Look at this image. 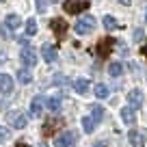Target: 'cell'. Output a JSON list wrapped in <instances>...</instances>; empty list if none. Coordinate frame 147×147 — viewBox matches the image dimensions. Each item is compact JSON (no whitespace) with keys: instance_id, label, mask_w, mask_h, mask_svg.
<instances>
[{"instance_id":"cell-1","label":"cell","mask_w":147,"mask_h":147,"mask_svg":"<svg viewBox=\"0 0 147 147\" xmlns=\"http://www.w3.org/2000/svg\"><path fill=\"white\" fill-rule=\"evenodd\" d=\"M93 28H95V18L93 15H84V18H80L76 22L74 30L78 32V35H89V32H93Z\"/></svg>"},{"instance_id":"cell-2","label":"cell","mask_w":147,"mask_h":147,"mask_svg":"<svg viewBox=\"0 0 147 147\" xmlns=\"http://www.w3.org/2000/svg\"><path fill=\"white\" fill-rule=\"evenodd\" d=\"M63 9L67 11L69 15H78V13H82L84 9H89V2L87 0H65Z\"/></svg>"},{"instance_id":"cell-3","label":"cell","mask_w":147,"mask_h":147,"mask_svg":"<svg viewBox=\"0 0 147 147\" xmlns=\"http://www.w3.org/2000/svg\"><path fill=\"white\" fill-rule=\"evenodd\" d=\"M76 141H78V136H76V132H71V130H67V132L59 134V136L54 138V147H74V145H76Z\"/></svg>"},{"instance_id":"cell-4","label":"cell","mask_w":147,"mask_h":147,"mask_svg":"<svg viewBox=\"0 0 147 147\" xmlns=\"http://www.w3.org/2000/svg\"><path fill=\"white\" fill-rule=\"evenodd\" d=\"M20 59H22V63L26 65V67H35V65H37V52L32 50V48L24 46L22 52H20Z\"/></svg>"},{"instance_id":"cell-5","label":"cell","mask_w":147,"mask_h":147,"mask_svg":"<svg viewBox=\"0 0 147 147\" xmlns=\"http://www.w3.org/2000/svg\"><path fill=\"white\" fill-rule=\"evenodd\" d=\"M9 123L13 125L15 130H24V128H26V123H28V119H26L24 113L15 110V113H9Z\"/></svg>"},{"instance_id":"cell-6","label":"cell","mask_w":147,"mask_h":147,"mask_svg":"<svg viewBox=\"0 0 147 147\" xmlns=\"http://www.w3.org/2000/svg\"><path fill=\"white\" fill-rule=\"evenodd\" d=\"M50 28L54 30V35L59 39H63V35L67 32V22L63 18H54V20H50Z\"/></svg>"},{"instance_id":"cell-7","label":"cell","mask_w":147,"mask_h":147,"mask_svg":"<svg viewBox=\"0 0 147 147\" xmlns=\"http://www.w3.org/2000/svg\"><path fill=\"white\" fill-rule=\"evenodd\" d=\"M115 39H110V37H106V39H102L100 43H97V54L102 56V59H106V56L113 52V46H115Z\"/></svg>"},{"instance_id":"cell-8","label":"cell","mask_w":147,"mask_h":147,"mask_svg":"<svg viewBox=\"0 0 147 147\" xmlns=\"http://www.w3.org/2000/svg\"><path fill=\"white\" fill-rule=\"evenodd\" d=\"M43 104H46V100H43L41 95L32 97V102H30V115H32V117H41V113H43Z\"/></svg>"},{"instance_id":"cell-9","label":"cell","mask_w":147,"mask_h":147,"mask_svg":"<svg viewBox=\"0 0 147 147\" xmlns=\"http://www.w3.org/2000/svg\"><path fill=\"white\" fill-rule=\"evenodd\" d=\"M11 91H13V78L9 74H0V93L9 95Z\"/></svg>"},{"instance_id":"cell-10","label":"cell","mask_w":147,"mask_h":147,"mask_svg":"<svg viewBox=\"0 0 147 147\" xmlns=\"http://www.w3.org/2000/svg\"><path fill=\"white\" fill-rule=\"evenodd\" d=\"M41 54H43V61H46V63H54L56 61V48L54 46H50V43H43L41 46Z\"/></svg>"},{"instance_id":"cell-11","label":"cell","mask_w":147,"mask_h":147,"mask_svg":"<svg viewBox=\"0 0 147 147\" xmlns=\"http://www.w3.org/2000/svg\"><path fill=\"white\" fill-rule=\"evenodd\" d=\"M128 102L132 108H138V106H143V91L141 89H132V91L128 93Z\"/></svg>"},{"instance_id":"cell-12","label":"cell","mask_w":147,"mask_h":147,"mask_svg":"<svg viewBox=\"0 0 147 147\" xmlns=\"http://www.w3.org/2000/svg\"><path fill=\"white\" fill-rule=\"evenodd\" d=\"M63 123H65L63 119H52V121H46V123H43V134H46V136L54 134L59 128H63Z\"/></svg>"},{"instance_id":"cell-13","label":"cell","mask_w":147,"mask_h":147,"mask_svg":"<svg viewBox=\"0 0 147 147\" xmlns=\"http://www.w3.org/2000/svg\"><path fill=\"white\" fill-rule=\"evenodd\" d=\"M121 119H123V123L132 125L134 121H136V113H134L132 106H125V108H121Z\"/></svg>"},{"instance_id":"cell-14","label":"cell","mask_w":147,"mask_h":147,"mask_svg":"<svg viewBox=\"0 0 147 147\" xmlns=\"http://www.w3.org/2000/svg\"><path fill=\"white\" fill-rule=\"evenodd\" d=\"M5 26L11 28V30H18V28L22 26V18L15 15V13H9V15H7V20H5Z\"/></svg>"},{"instance_id":"cell-15","label":"cell","mask_w":147,"mask_h":147,"mask_svg":"<svg viewBox=\"0 0 147 147\" xmlns=\"http://www.w3.org/2000/svg\"><path fill=\"white\" fill-rule=\"evenodd\" d=\"M74 91L78 93V95H87V91H89V80H87V78H78L76 82H74Z\"/></svg>"},{"instance_id":"cell-16","label":"cell","mask_w":147,"mask_h":147,"mask_svg":"<svg viewBox=\"0 0 147 147\" xmlns=\"http://www.w3.org/2000/svg\"><path fill=\"white\" fill-rule=\"evenodd\" d=\"M46 106L50 113H59L63 108V102H61V97H50V100H46Z\"/></svg>"},{"instance_id":"cell-17","label":"cell","mask_w":147,"mask_h":147,"mask_svg":"<svg viewBox=\"0 0 147 147\" xmlns=\"http://www.w3.org/2000/svg\"><path fill=\"white\" fill-rule=\"evenodd\" d=\"M15 78H18V80H20L22 84H28V82L32 80V74L28 71L26 67H22V69H18V74H15Z\"/></svg>"},{"instance_id":"cell-18","label":"cell","mask_w":147,"mask_h":147,"mask_svg":"<svg viewBox=\"0 0 147 147\" xmlns=\"http://www.w3.org/2000/svg\"><path fill=\"white\" fill-rule=\"evenodd\" d=\"M128 141L132 143V145H136V147H141L143 143H145V136H143L141 132H136V130H132V132L128 134Z\"/></svg>"},{"instance_id":"cell-19","label":"cell","mask_w":147,"mask_h":147,"mask_svg":"<svg viewBox=\"0 0 147 147\" xmlns=\"http://www.w3.org/2000/svg\"><path fill=\"white\" fill-rule=\"evenodd\" d=\"M102 24H104L106 30H115V28H119V22H117L113 15H104V18H102Z\"/></svg>"},{"instance_id":"cell-20","label":"cell","mask_w":147,"mask_h":147,"mask_svg":"<svg viewBox=\"0 0 147 147\" xmlns=\"http://www.w3.org/2000/svg\"><path fill=\"white\" fill-rule=\"evenodd\" d=\"M95 125H97V121L93 119L91 115H89V117H84V119H82V130H84L87 134H91L93 130H95Z\"/></svg>"},{"instance_id":"cell-21","label":"cell","mask_w":147,"mask_h":147,"mask_svg":"<svg viewBox=\"0 0 147 147\" xmlns=\"http://www.w3.org/2000/svg\"><path fill=\"white\" fill-rule=\"evenodd\" d=\"M108 74L113 76V78H119L121 74H123V65L121 63H110L108 65Z\"/></svg>"},{"instance_id":"cell-22","label":"cell","mask_w":147,"mask_h":147,"mask_svg":"<svg viewBox=\"0 0 147 147\" xmlns=\"http://www.w3.org/2000/svg\"><path fill=\"white\" fill-rule=\"evenodd\" d=\"M91 117L100 123V121L104 119V108H102L100 104H93V106H91Z\"/></svg>"},{"instance_id":"cell-23","label":"cell","mask_w":147,"mask_h":147,"mask_svg":"<svg viewBox=\"0 0 147 147\" xmlns=\"http://www.w3.org/2000/svg\"><path fill=\"white\" fill-rule=\"evenodd\" d=\"M108 87L106 84H95V97H100V100H104V97H108Z\"/></svg>"},{"instance_id":"cell-24","label":"cell","mask_w":147,"mask_h":147,"mask_svg":"<svg viewBox=\"0 0 147 147\" xmlns=\"http://www.w3.org/2000/svg\"><path fill=\"white\" fill-rule=\"evenodd\" d=\"M35 32H37V22L30 18V20L26 22V35H35Z\"/></svg>"},{"instance_id":"cell-25","label":"cell","mask_w":147,"mask_h":147,"mask_svg":"<svg viewBox=\"0 0 147 147\" xmlns=\"http://www.w3.org/2000/svg\"><path fill=\"white\" fill-rule=\"evenodd\" d=\"M37 2V11L39 13H46V0H35Z\"/></svg>"},{"instance_id":"cell-26","label":"cell","mask_w":147,"mask_h":147,"mask_svg":"<svg viewBox=\"0 0 147 147\" xmlns=\"http://www.w3.org/2000/svg\"><path fill=\"white\" fill-rule=\"evenodd\" d=\"M7 138H9V130H7V128H0V143H5Z\"/></svg>"},{"instance_id":"cell-27","label":"cell","mask_w":147,"mask_h":147,"mask_svg":"<svg viewBox=\"0 0 147 147\" xmlns=\"http://www.w3.org/2000/svg\"><path fill=\"white\" fill-rule=\"evenodd\" d=\"M52 82H54V84H63V82H65V76H61V74H56Z\"/></svg>"},{"instance_id":"cell-28","label":"cell","mask_w":147,"mask_h":147,"mask_svg":"<svg viewBox=\"0 0 147 147\" xmlns=\"http://www.w3.org/2000/svg\"><path fill=\"white\" fill-rule=\"evenodd\" d=\"M141 39H143V30L136 28V30H134V41H141Z\"/></svg>"},{"instance_id":"cell-29","label":"cell","mask_w":147,"mask_h":147,"mask_svg":"<svg viewBox=\"0 0 147 147\" xmlns=\"http://www.w3.org/2000/svg\"><path fill=\"white\" fill-rule=\"evenodd\" d=\"M0 35H2V37H9V28H7L5 24H2V26H0Z\"/></svg>"},{"instance_id":"cell-30","label":"cell","mask_w":147,"mask_h":147,"mask_svg":"<svg viewBox=\"0 0 147 147\" xmlns=\"http://www.w3.org/2000/svg\"><path fill=\"white\" fill-rule=\"evenodd\" d=\"M121 5H130V2H132V0H119Z\"/></svg>"},{"instance_id":"cell-31","label":"cell","mask_w":147,"mask_h":147,"mask_svg":"<svg viewBox=\"0 0 147 147\" xmlns=\"http://www.w3.org/2000/svg\"><path fill=\"white\" fill-rule=\"evenodd\" d=\"M15 147H28V145H26V143H18Z\"/></svg>"},{"instance_id":"cell-32","label":"cell","mask_w":147,"mask_h":147,"mask_svg":"<svg viewBox=\"0 0 147 147\" xmlns=\"http://www.w3.org/2000/svg\"><path fill=\"white\" fill-rule=\"evenodd\" d=\"M95 147H106V145H104V143H95Z\"/></svg>"},{"instance_id":"cell-33","label":"cell","mask_w":147,"mask_h":147,"mask_svg":"<svg viewBox=\"0 0 147 147\" xmlns=\"http://www.w3.org/2000/svg\"><path fill=\"white\" fill-rule=\"evenodd\" d=\"M143 54H147V46H145V48H143Z\"/></svg>"},{"instance_id":"cell-34","label":"cell","mask_w":147,"mask_h":147,"mask_svg":"<svg viewBox=\"0 0 147 147\" xmlns=\"http://www.w3.org/2000/svg\"><path fill=\"white\" fill-rule=\"evenodd\" d=\"M50 2H61V0H50Z\"/></svg>"},{"instance_id":"cell-35","label":"cell","mask_w":147,"mask_h":147,"mask_svg":"<svg viewBox=\"0 0 147 147\" xmlns=\"http://www.w3.org/2000/svg\"><path fill=\"white\" fill-rule=\"evenodd\" d=\"M145 20H147V13H145Z\"/></svg>"}]
</instances>
